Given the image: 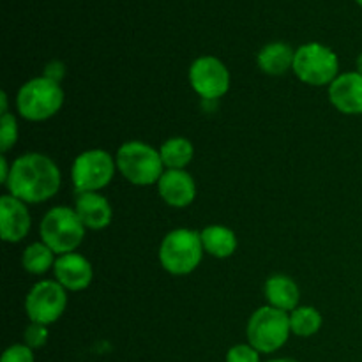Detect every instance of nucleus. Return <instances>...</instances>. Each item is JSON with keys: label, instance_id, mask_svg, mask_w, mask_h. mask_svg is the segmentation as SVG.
Wrapping results in <instances>:
<instances>
[{"label": "nucleus", "instance_id": "9b49d317", "mask_svg": "<svg viewBox=\"0 0 362 362\" xmlns=\"http://www.w3.org/2000/svg\"><path fill=\"white\" fill-rule=\"evenodd\" d=\"M32 219L27 204L13 194H4L0 198V232L4 243H21L30 232Z\"/></svg>", "mask_w": 362, "mask_h": 362}, {"label": "nucleus", "instance_id": "b1692460", "mask_svg": "<svg viewBox=\"0 0 362 362\" xmlns=\"http://www.w3.org/2000/svg\"><path fill=\"white\" fill-rule=\"evenodd\" d=\"M226 362H260V352L250 343H240L226 352Z\"/></svg>", "mask_w": 362, "mask_h": 362}, {"label": "nucleus", "instance_id": "7ed1b4c3", "mask_svg": "<svg viewBox=\"0 0 362 362\" xmlns=\"http://www.w3.org/2000/svg\"><path fill=\"white\" fill-rule=\"evenodd\" d=\"M202 235L197 230L177 228L166 233L159 246V262L173 276H187L198 269L204 258Z\"/></svg>", "mask_w": 362, "mask_h": 362}, {"label": "nucleus", "instance_id": "f03ea898", "mask_svg": "<svg viewBox=\"0 0 362 362\" xmlns=\"http://www.w3.org/2000/svg\"><path fill=\"white\" fill-rule=\"evenodd\" d=\"M115 161L117 170L122 173L124 179L141 187L158 184L166 170L159 151L140 140H131L120 145Z\"/></svg>", "mask_w": 362, "mask_h": 362}, {"label": "nucleus", "instance_id": "f8f14e48", "mask_svg": "<svg viewBox=\"0 0 362 362\" xmlns=\"http://www.w3.org/2000/svg\"><path fill=\"white\" fill-rule=\"evenodd\" d=\"M329 99L345 115H362V74L357 71L339 74L329 85Z\"/></svg>", "mask_w": 362, "mask_h": 362}, {"label": "nucleus", "instance_id": "dca6fc26", "mask_svg": "<svg viewBox=\"0 0 362 362\" xmlns=\"http://www.w3.org/2000/svg\"><path fill=\"white\" fill-rule=\"evenodd\" d=\"M264 293L269 306L276 308V310L292 313L296 308H299L300 290L290 276L274 274L271 278H267L264 286Z\"/></svg>", "mask_w": 362, "mask_h": 362}, {"label": "nucleus", "instance_id": "9d476101", "mask_svg": "<svg viewBox=\"0 0 362 362\" xmlns=\"http://www.w3.org/2000/svg\"><path fill=\"white\" fill-rule=\"evenodd\" d=\"M189 83L205 101H218L230 88V71L218 57H198L189 67Z\"/></svg>", "mask_w": 362, "mask_h": 362}, {"label": "nucleus", "instance_id": "f257e3e1", "mask_svg": "<svg viewBox=\"0 0 362 362\" xmlns=\"http://www.w3.org/2000/svg\"><path fill=\"white\" fill-rule=\"evenodd\" d=\"M60 182V170L49 156L27 152L13 161L6 187L9 194L25 204H42L59 193Z\"/></svg>", "mask_w": 362, "mask_h": 362}, {"label": "nucleus", "instance_id": "4468645a", "mask_svg": "<svg viewBox=\"0 0 362 362\" xmlns=\"http://www.w3.org/2000/svg\"><path fill=\"white\" fill-rule=\"evenodd\" d=\"M158 191L166 205L184 209L197 198V182L186 170H165L158 182Z\"/></svg>", "mask_w": 362, "mask_h": 362}, {"label": "nucleus", "instance_id": "cd10ccee", "mask_svg": "<svg viewBox=\"0 0 362 362\" xmlns=\"http://www.w3.org/2000/svg\"><path fill=\"white\" fill-rule=\"evenodd\" d=\"M0 103H2V115L4 113H9V110H7V94L6 92H2V94H0Z\"/></svg>", "mask_w": 362, "mask_h": 362}, {"label": "nucleus", "instance_id": "393cba45", "mask_svg": "<svg viewBox=\"0 0 362 362\" xmlns=\"http://www.w3.org/2000/svg\"><path fill=\"white\" fill-rule=\"evenodd\" d=\"M0 362H35L34 350L28 349L25 343H16L6 349Z\"/></svg>", "mask_w": 362, "mask_h": 362}, {"label": "nucleus", "instance_id": "7c9ffc66", "mask_svg": "<svg viewBox=\"0 0 362 362\" xmlns=\"http://www.w3.org/2000/svg\"><path fill=\"white\" fill-rule=\"evenodd\" d=\"M356 2H357V4H359V6L362 7V0H356Z\"/></svg>", "mask_w": 362, "mask_h": 362}, {"label": "nucleus", "instance_id": "39448f33", "mask_svg": "<svg viewBox=\"0 0 362 362\" xmlns=\"http://www.w3.org/2000/svg\"><path fill=\"white\" fill-rule=\"evenodd\" d=\"M64 90L60 83L46 76H35L21 85L16 95L18 113L30 122H42L60 112Z\"/></svg>", "mask_w": 362, "mask_h": 362}, {"label": "nucleus", "instance_id": "a211bd4d", "mask_svg": "<svg viewBox=\"0 0 362 362\" xmlns=\"http://www.w3.org/2000/svg\"><path fill=\"white\" fill-rule=\"evenodd\" d=\"M205 253L214 258H228L237 251V235L233 230L223 225L205 226L200 232Z\"/></svg>", "mask_w": 362, "mask_h": 362}, {"label": "nucleus", "instance_id": "c85d7f7f", "mask_svg": "<svg viewBox=\"0 0 362 362\" xmlns=\"http://www.w3.org/2000/svg\"><path fill=\"white\" fill-rule=\"evenodd\" d=\"M356 66H357V73H361V74H362V52H361V55L357 57Z\"/></svg>", "mask_w": 362, "mask_h": 362}, {"label": "nucleus", "instance_id": "2eb2a0df", "mask_svg": "<svg viewBox=\"0 0 362 362\" xmlns=\"http://www.w3.org/2000/svg\"><path fill=\"white\" fill-rule=\"evenodd\" d=\"M74 211L87 230H105L113 219L112 205L99 193L76 194Z\"/></svg>", "mask_w": 362, "mask_h": 362}, {"label": "nucleus", "instance_id": "a878e982", "mask_svg": "<svg viewBox=\"0 0 362 362\" xmlns=\"http://www.w3.org/2000/svg\"><path fill=\"white\" fill-rule=\"evenodd\" d=\"M42 76H46V78H49V80L60 83V81H62V78L66 76V66H64L60 60H52V62L45 67V74H42Z\"/></svg>", "mask_w": 362, "mask_h": 362}, {"label": "nucleus", "instance_id": "6ab92c4d", "mask_svg": "<svg viewBox=\"0 0 362 362\" xmlns=\"http://www.w3.org/2000/svg\"><path fill=\"white\" fill-rule=\"evenodd\" d=\"M166 170H184L194 158V147L187 138H168L159 148Z\"/></svg>", "mask_w": 362, "mask_h": 362}, {"label": "nucleus", "instance_id": "5701e85b", "mask_svg": "<svg viewBox=\"0 0 362 362\" xmlns=\"http://www.w3.org/2000/svg\"><path fill=\"white\" fill-rule=\"evenodd\" d=\"M48 336H49V332H48V327H46V325L34 324V322H30L23 332V343L28 346V349L37 350V349H42V346L48 343Z\"/></svg>", "mask_w": 362, "mask_h": 362}, {"label": "nucleus", "instance_id": "0eeeda50", "mask_svg": "<svg viewBox=\"0 0 362 362\" xmlns=\"http://www.w3.org/2000/svg\"><path fill=\"white\" fill-rule=\"evenodd\" d=\"M292 71L303 83L324 87L339 76V59L322 42H306L296 49Z\"/></svg>", "mask_w": 362, "mask_h": 362}, {"label": "nucleus", "instance_id": "6e6552de", "mask_svg": "<svg viewBox=\"0 0 362 362\" xmlns=\"http://www.w3.org/2000/svg\"><path fill=\"white\" fill-rule=\"evenodd\" d=\"M117 172V161L105 148H90L74 159L71 179L76 194L99 193L113 180Z\"/></svg>", "mask_w": 362, "mask_h": 362}, {"label": "nucleus", "instance_id": "412c9836", "mask_svg": "<svg viewBox=\"0 0 362 362\" xmlns=\"http://www.w3.org/2000/svg\"><path fill=\"white\" fill-rule=\"evenodd\" d=\"M324 318L322 313L313 306H299L290 313V327L292 334L299 338H311L322 329Z\"/></svg>", "mask_w": 362, "mask_h": 362}, {"label": "nucleus", "instance_id": "f3484780", "mask_svg": "<svg viewBox=\"0 0 362 362\" xmlns=\"http://www.w3.org/2000/svg\"><path fill=\"white\" fill-rule=\"evenodd\" d=\"M293 59H296V49L292 46L283 41H274L265 45L258 52L257 62L265 74L281 76L293 69Z\"/></svg>", "mask_w": 362, "mask_h": 362}, {"label": "nucleus", "instance_id": "4be33fe9", "mask_svg": "<svg viewBox=\"0 0 362 362\" xmlns=\"http://www.w3.org/2000/svg\"><path fill=\"white\" fill-rule=\"evenodd\" d=\"M18 141V120L13 113H4L0 117V151L6 154Z\"/></svg>", "mask_w": 362, "mask_h": 362}, {"label": "nucleus", "instance_id": "c756f323", "mask_svg": "<svg viewBox=\"0 0 362 362\" xmlns=\"http://www.w3.org/2000/svg\"><path fill=\"white\" fill-rule=\"evenodd\" d=\"M269 362H299V361L288 359V357H285V359H272V361H269Z\"/></svg>", "mask_w": 362, "mask_h": 362}, {"label": "nucleus", "instance_id": "aec40b11", "mask_svg": "<svg viewBox=\"0 0 362 362\" xmlns=\"http://www.w3.org/2000/svg\"><path fill=\"white\" fill-rule=\"evenodd\" d=\"M57 262L55 251L49 246H46L42 240L39 243H32L30 246L25 247L23 257H21V265H23L25 271L28 274L41 276L45 272H48L49 269H53Z\"/></svg>", "mask_w": 362, "mask_h": 362}, {"label": "nucleus", "instance_id": "ddd939ff", "mask_svg": "<svg viewBox=\"0 0 362 362\" xmlns=\"http://www.w3.org/2000/svg\"><path fill=\"white\" fill-rule=\"evenodd\" d=\"M55 279L71 292H81L87 288L94 278V269L92 264L80 253H67L57 257L53 265Z\"/></svg>", "mask_w": 362, "mask_h": 362}, {"label": "nucleus", "instance_id": "423d86ee", "mask_svg": "<svg viewBox=\"0 0 362 362\" xmlns=\"http://www.w3.org/2000/svg\"><path fill=\"white\" fill-rule=\"evenodd\" d=\"M247 343L260 354H274L286 345L292 327L290 313L272 306H262L251 315L246 327Z\"/></svg>", "mask_w": 362, "mask_h": 362}, {"label": "nucleus", "instance_id": "20e7f679", "mask_svg": "<svg viewBox=\"0 0 362 362\" xmlns=\"http://www.w3.org/2000/svg\"><path fill=\"white\" fill-rule=\"evenodd\" d=\"M85 225L76 211L66 205L49 209L41 219L39 235L46 246L55 251L57 257L74 253L85 239Z\"/></svg>", "mask_w": 362, "mask_h": 362}, {"label": "nucleus", "instance_id": "1a4fd4ad", "mask_svg": "<svg viewBox=\"0 0 362 362\" xmlns=\"http://www.w3.org/2000/svg\"><path fill=\"white\" fill-rule=\"evenodd\" d=\"M67 306V290L59 281H39L25 297V313L34 324L52 325L64 315Z\"/></svg>", "mask_w": 362, "mask_h": 362}, {"label": "nucleus", "instance_id": "bb28decb", "mask_svg": "<svg viewBox=\"0 0 362 362\" xmlns=\"http://www.w3.org/2000/svg\"><path fill=\"white\" fill-rule=\"evenodd\" d=\"M9 175H11V165L7 163V158L6 154H2V158H0V182L6 186L7 180H9Z\"/></svg>", "mask_w": 362, "mask_h": 362}]
</instances>
